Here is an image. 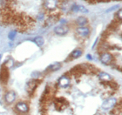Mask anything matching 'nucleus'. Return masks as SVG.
I'll use <instances>...</instances> for the list:
<instances>
[{
  "mask_svg": "<svg viewBox=\"0 0 122 115\" xmlns=\"http://www.w3.org/2000/svg\"><path fill=\"white\" fill-rule=\"evenodd\" d=\"M87 59H92V57H91V55H87Z\"/></svg>",
  "mask_w": 122,
  "mask_h": 115,
  "instance_id": "6ab92c4d",
  "label": "nucleus"
},
{
  "mask_svg": "<svg viewBox=\"0 0 122 115\" xmlns=\"http://www.w3.org/2000/svg\"><path fill=\"white\" fill-rule=\"evenodd\" d=\"M100 61H101L103 64L107 65H110L112 61V54L108 53V52H106V51L103 52V53H101V55H100Z\"/></svg>",
  "mask_w": 122,
  "mask_h": 115,
  "instance_id": "7ed1b4c3",
  "label": "nucleus"
},
{
  "mask_svg": "<svg viewBox=\"0 0 122 115\" xmlns=\"http://www.w3.org/2000/svg\"><path fill=\"white\" fill-rule=\"evenodd\" d=\"M15 37H16V31H11L10 33H9L8 38H10V40H13V39L15 38Z\"/></svg>",
  "mask_w": 122,
  "mask_h": 115,
  "instance_id": "f3484780",
  "label": "nucleus"
},
{
  "mask_svg": "<svg viewBox=\"0 0 122 115\" xmlns=\"http://www.w3.org/2000/svg\"><path fill=\"white\" fill-rule=\"evenodd\" d=\"M122 11H121V10H119V11H118V14H117V16H118V18H119V20L120 21H121V19H122Z\"/></svg>",
  "mask_w": 122,
  "mask_h": 115,
  "instance_id": "a211bd4d",
  "label": "nucleus"
},
{
  "mask_svg": "<svg viewBox=\"0 0 122 115\" xmlns=\"http://www.w3.org/2000/svg\"><path fill=\"white\" fill-rule=\"evenodd\" d=\"M16 94L14 92H8L5 96V100L8 104H11V103L15 100Z\"/></svg>",
  "mask_w": 122,
  "mask_h": 115,
  "instance_id": "9d476101",
  "label": "nucleus"
},
{
  "mask_svg": "<svg viewBox=\"0 0 122 115\" xmlns=\"http://www.w3.org/2000/svg\"><path fill=\"white\" fill-rule=\"evenodd\" d=\"M78 11H79V12H82V13H87V12H88V10H87L84 7V6H80V5H79V6H78Z\"/></svg>",
  "mask_w": 122,
  "mask_h": 115,
  "instance_id": "dca6fc26",
  "label": "nucleus"
},
{
  "mask_svg": "<svg viewBox=\"0 0 122 115\" xmlns=\"http://www.w3.org/2000/svg\"><path fill=\"white\" fill-rule=\"evenodd\" d=\"M116 104H117V99H115V98H108V99H107L103 102L102 108L104 110H108L110 108L113 107Z\"/></svg>",
  "mask_w": 122,
  "mask_h": 115,
  "instance_id": "f03ea898",
  "label": "nucleus"
},
{
  "mask_svg": "<svg viewBox=\"0 0 122 115\" xmlns=\"http://www.w3.org/2000/svg\"><path fill=\"white\" fill-rule=\"evenodd\" d=\"M81 55H82V51L79 50V49H78V50H75V51H72L70 57H71V59H78V58H79Z\"/></svg>",
  "mask_w": 122,
  "mask_h": 115,
  "instance_id": "f8f14e48",
  "label": "nucleus"
},
{
  "mask_svg": "<svg viewBox=\"0 0 122 115\" xmlns=\"http://www.w3.org/2000/svg\"><path fill=\"white\" fill-rule=\"evenodd\" d=\"M77 33L81 37H87L90 33V30L87 27L80 26V27H79V28L77 29Z\"/></svg>",
  "mask_w": 122,
  "mask_h": 115,
  "instance_id": "1a4fd4ad",
  "label": "nucleus"
},
{
  "mask_svg": "<svg viewBox=\"0 0 122 115\" xmlns=\"http://www.w3.org/2000/svg\"><path fill=\"white\" fill-rule=\"evenodd\" d=\"M34 42H35L38 46H41L44 45V38L42 37H37L34 38Z\"/></svg>",
  "mask_w": 122,
  "mask_h": 115,
  "instance_id": "2eb2a0df",
  "label": "nucleus"
},
{
  "mask_svg": "<svg viewBox=\"0 0 122 115\" xmlns=\"http://www.w3.org/2000/svg\"><path fill=\"white\" fill-rule=\"evenodd\" d=\"M38 83H39V81H38V80H36V79H31L30 81L28 82L26 88H27V92H28L29 95L32 94V92L35 91L36 87H37Z\"/></svg>",
  "mask_w": 122,
  "mask_h": 115,
  "instance_id": "20e7f679",
  "label": "nucleus"
},
{
  "mask_svg": "<svg viewBox=\"0 0 122 115\" xmlns=\"http://www.w3.org/2000/svg\"><path fill=\"white\" fill-rule=\"evenodd\" d=\"M99 78L101 80H103L104 82H109L112 80V76L109 75L108 73H107V72H99Z\"/></svg>",
  "mask_w": 122,
  "mask_h": 115,
  "instance_id": "9b49d317",
  "label": "nucleus"
},
{
  "mask_svg": "<svg viewBox=\"0 0 122 115\" xmlns=\"http://www.w3.org/2000/svg\"><path fill=\"white\" fill-rule=\"evenodd\" d=\"M87 22H88V20H87L85 17H79V18L77 19V23H78V25L80 26L86 25L87 24Z\"/></svg>",
  "mask_w": 122,
  "mask_h": 115,
  "instance_id": "ddd939ff",
  "label": "nucleus"
},
{
  "mask_svg": "<svg viewBox=\"0 0 122 115\" xmlns=\"http://www.w3.org/2000/svg\"><path fill=\"white\" fill-rule=\"evenodd\" d=\"M69 84H70V78L66 77V75L61 77L58 81V85L61 88H66L69 85Z\"/></svg>",
  "mask_w": 122,
  "mask_h": 115,
  "instance_id": "423d86ee",
  "label": "nucleus"
},
{
  "mask_svg": "<svg viewBox=\"0 0 122 115\" xmlns=\"http://www.w3.org/2000/svg\"><path fill=\"white\" fill-rule=\"evenodd\" d=\"M16 108L18 112H20L22 113H26L29 111V106L25 102H19L17 104Z\"/></svg>",
  "mask_w": 122,
  "mask_h": 115,
  "instance_id": "0eeeda50",
  "label": "nucleus"
},
{
  "mask_svg": "<svg viewBox=\"0 0 122 115\" xmlns=\"http://www.w3.org/2000/svg\"><path fill=\"white\" fill-rule=\"evenodd\" d=\"M61 67V64L59 63H55V64H52L51 65L48 67V70L49 71H57V70H59V68Z\"/></svg>",
  "mask_w": 122,
  "mask_h": 115,
  "instance_id": "4468645a",
  "label": "nucleus"
},
{
  "mask_svg": "<svg viewBox=\"0 0 122 115\" xmlns=\"http://www.w3.org/2000/svg\"><path fill=\"white\" fill-rule=\"evenodd\" d=\"M59 0H45L44 1V7L47 10H54L58 8Z\"/></svg>",
  "mask_w": 122,
  "mask_h": 115,
  "instance_id": "f257e3e1",
  "label": "nucleus"
},
{
  "mask_svg": "<svg viewBox=\"0 0 122 115\" xmlns=\"http://www.w3.org/2000/svg\"><path fill=\"white\" fill-rule=\"evenodd\" d=\"M54 32L58 35H66L67 32H68V28L65 25H59L57 26L56 28L54 29Z\"/></svg>",
  "mask_w": 122,
  "mask_h": 115,
  "instance_id": "6e6552de",
  "label": "nucleus"
},
{
  "mask_svg": "<svg viewBox=\"0 0 122 115\" xmlns=\"http://www.w3.org/2000/svg\"><path fill=\"white\" fill-rule=\"evenodd\" d=\"M8 78H9V72H8L7 68L3 66L1 72H0V81L2 82L3 84H6Z\"/></svg>",
  "mask_w": 122,
  "mask_h": 115,
  "instance_id": "39448f33",
  "label": "nucleus"
}]
</instances>
